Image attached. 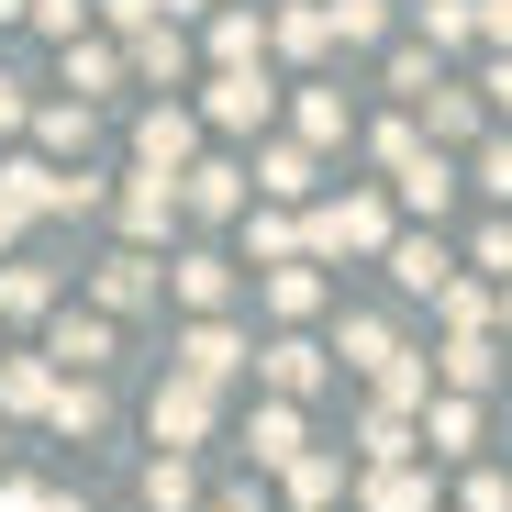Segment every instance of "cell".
<instances>
[{
	"label": "cell",
	"mask_w": 512,
	"mask_h": 512,
	"mask_svg": "<svg viewBox=\"0 0 512 512\" xmlns=\"http://www.w3.org/2000/svg\"><path fill=\"white\" fill-rule=\"evenodd\" d=\"M390 268H401V290H446V245L412 234V245H390Z\"/></svg>",
	"instance_id": "9c48e42d"
},
{
	"label": "cell",
	"mask_w": 512,
	"mask_h": 512,
	"mask_svg": "<svg viewBox=\"0 0 512 512\" xmlns=\"http://www.w3.org/2000/svg\"><path fill=\"white\" fill-rule=\"evenodd\" d=\"M167 212H179V179H156V167H145V179L123 190V223H134V234H156Z\"/></svg>",
	"instance_id": "8992f818"
},
{
	"label": "cell",
	"mask_w": 512,
	"mask_h": 512,
	"mask_svg": "<svg viewBox=\"0 0 512 512\" xmlns=\"http://www.w3.org/2000/svg\"><path fill=\"white\" fill-rule=\"evenodd\" d=\"M0 312H45V268H0Z\"/></svg>",
	"instance_id": "d6986e66"
},
{
	"label": "cell",
	"mask_w": 512,
	"mask_h": 512,
	"mask_svg": "<svg viewBox=\"0 0 512 512\" xmlns=\"http://www.w3.org/2000/svg\"><path fill=\"white\" fill-rule=\"evenodd\" d=\"M268 379H279V390H312V379H323V357L290 334V346H268Z\"/></svg>",
	"instance_id": "7c38bea8"
},
{
	"label": "cell",
	"mask_w": 512,
	"mask_h": 512,
	"mask_svg": "<svg viewBox=\"0 0 512 512\" xmlns=\"http://www.w3.org/2000/svg\"><path fill=\"white\" fill-rule=\"evenodd\" d=\"M256 190H279V201H301V190H312V156H301V145H279L268 167H256Z\"/></svg>",
	"instance_id": "8fae6325"
},
{
	"label": "cell",
	"mask_w": 512,
	"mask_h": 512,
	"mask_svg": "<svg viewBox=\"0 0 512 512\" xmlns=\"http://www.w3.org/2000/svg\"><path fill=\"white\" fill-rule=\"evenodd\" d=\"M134 156L156 167V179H179V156H190V123H179V112H145V134H134Z\"/></svg>",
	"instance_id": "277c9868"
},
{
	"label": "cell",
	"mask_w": 512,
	"mask_h": 512,
	"mask_svg": "<svg viewBox=\"0 0 512 512\" xmlns=\"http://www.w3.org/2000/svg\"><path fill=\"white\" fill-rule=\"evenodd\" d=\"M423 34H435V45H468L479 12H468V0H423Z\"/></svg>",
	"instance_id": "2e32d148"
},
{
	"label": "cell",
	"mask_w": 512,
	"mask_h": 512,
	"mask_svg": "<svg viewBox=\"0 0 512 512\" xmlns=\"http://www.w3.org/2000/svg\"><path fill=\"white\" fill-rule=\"evenodd\" d=\"M34 23H45V34H78V23H90V0H34Z\"/></svg>",
	"instance_id": "4316f807"
},
{
	"label": "cell",
	"mask_w": 512,
	"mask_h": 512,
	"mask_svg": "<svg viewBox=\"0 0 512 512\" xmlns=\"http://www.w3.org/2000/svg\"><path fill=\"white\" fill-rule=\"evenodd\" d=\"M212 123H223V134L268 123V78H256V67H223V78H212Z\"/></svg>",
	"instance_id": "7a4b0ae2"
},
{
	"label": "cell",
	"mask_w": 512,
	"mask_h": 512,
	"mask_svg": "<svg viewBox=\"0 0 512 512\" xmlns=\"http://www.w3.org/2000/svg\"><path fill=\"white\" fill-rule=\"evenodd\" d=\"M212 56H223V67H256V12H223V23H212Z\"/></svg>",
	"instance_id": "4fadbf2b"
},
{
	"label": "cell",
	"mask_w": 512,
	"mask_h": 512,
	"mask_svg": "<svg viewBox=\"0 0 512 512\" xmlns=\"http://www.w3.org/2000/svg\"><path fill=\"white\" fill-rule=\"evenodd\" d=\"M423 112H435V134H479V112H468V90H446V78H435V101H423Z\"/></svg>",
	"instance_id": "44dd1931"
},
{
	"label": "cell",
	"mask_w": 512,
	"mask_h": 512,
	"mask_svg": "<svg viewBox=\"0 0 512 512\" xmlns=\"http://www.w3.org/2000/svg\"><path fill=\"white\" fill-rule=\"evenodd\" d=\"M223 290H234V279H223V256H190V268H179V301H201V312H212Z\"/></svg>",
	"instance_id": "ac0fdd59"
},
{
	"label": "cell",
	"mask_w": 512,
	"mask_h": 512,
	"mask_svg": "<svg viewBox=\"0 0 512 512\" xmlns=\"http://www.w3.org/2000/svg\"><path fill=\"white\" fill-rule=\"evenodd\" d=\"M390 90L401 101H435V56H390Z\"/></svg>",
	"instance_id": "603a6c76"
},
{
	"label": "cell",
	"mask_w": 512,
	"mask_h": 512,
	"mask_svg": "<svg viewBox=\"0 0 512 512\" xmlns=\"http://www.w3.org/2000/svg\"><path fill=\"white\" fill-rule=\"evenodd\" d=\"M0 12H23V0H0Z\"/></svg>",
	"instance_id": "d6a6232c"
},
{
	"label": "cell",
	"mask_w": 512,
	"mask_h": 512,
	"mask_svg": "<svg viewBox=\"0 0 512 512\" xmlns=\"http://www.w3.org/2000/svg\"><path fill=\"white\" fill-rule=\"evenodd\" d=\"M101 301H112V312L145 301V256H112V268H101Z\"/></svg>",
	"instance_id": "ffe728a7"
},
{
	"label": "cell",
	"mask_w": 512,
	"mask_h": 512,
	"mask_svg": "<svg viewBox=\"0 0 512 512\" xmlns=\"http://www.w3.org/2000/svg\"><path fill=\"white\" fill-rule=\"evenodd\" d=\"M490 90H501V101H512V56H501V67H490Z\"/></svg>",
	"instance_id": "1f68e13d"
},
{
	"label": "cell",
	"mask_w": 512,
	"mask_h": 512,
	"mask_svg": "<svg viewBox=\"0 0 512 512\" xmlns=\"http://www.w3.org/2000/svg\"><path fill=\"white\" fill-rule=\"evenodd\" d=\"M323 23H334V34H346V45H368V34L390 23V0H334V12H323Z\"/></svg>",
	"instance_id": "9a60e30c"
},
{
	"label": "cell",
	"mask_w": 512,
	"mask_h": 512,
	"mask_svg": "<svg viewBox=\"0 0 512 512\" xmlns=\"http://www.w3.org/2000/svg\"><path fill=\"white\" fill-rule=\"evenodd\" d=\"M167 12V0H112V23H156Z\"/></svg>",
	"instance_id": "f1b7e54d"
},
{
	"label": "cell",
	"mask_w": 512,
	"mask_h": 512,
	"mask_svg": "<svg viewBox=\"0 0 512 512\" xmlns=\"http://www.w3.org/2000/svg\"><path fill=\"white\" fill-rule=\"evenodd\" d=\"M145 501L179 512V501H190V457H156V468H145Z\"/></svg>",
	"instance_id": "e0dca14e"
},
{
	"label": "cell",
	"mask_w": 512,
	"mask_h": 512,
	"mask_svg": "<svg viewBox=\"0 0 512 512\" xmlns=\"http://www.w3.org/2000/svg\"><path fill=\"white\" fill-rule=\"evenodd\" d=\"M446 190H457L446 156H412V167H401V201H412V212H446Z\"/></svg>",
	"instance_id": "ba28073f"
},
{
	"label": "cell",
	"mask_w": 512,
	"mask_h": 512,
	"mask_svg": "<svg viewBox=\"0 0 512 512\" xmlns=\"http://www.w3.org/2000/svg\"><path fill=\"white\" fill-rule=\"evenodd\" d=\"M12 123H23V90H12V78H0V134H12Z\"/></svg>",
	"instance_id": "f546056e"
},
{
	"label": "cell",
	"mask_w": 512,
	"mask_h": 512,
	"mask_svg": "<svg viewBox=\"0 0 512 512\" xmlns=\"http://www.w3.org/2000/svg\"><path fill=\"white\" fill-rule=\"evenodd\" d=\"M479 34H490V45H512V0H479Z\"/></svg>",
	"instance_id": "83f0119b"
},
{
	"label": "cell",
	"mask_w": 512,
	"mask_h": 512,
	"mask_svg": "<svg viewBox=\"0 0 512 512\" xmlns=\"http://www.w3.org/2000/svg\"><path fill=\"white\" fill-rule=\"evenodd\" d=\"M479 190H490V201H512V145H479Z\"/></svg>",
	"instance_id": "484cf974"
},
{
	"label": "cell",
	"mask_w": 512,
	"mask_h": 512,
	"mask_svg": "<svg viewBox=\"0 0 512 512\" xmlns=\"http://www.w3.org/2000/svg\"><path fill=\"white\" fill-rule=\"evenodd\" d=\"M201 423H212V401H201V379H179V390L156 401V435H167V457H179V446L201 435Z\"/></svg>",
	"instance_id": "3957f363"
},
{
	"label": "cell",
	"mask_w": 512,
	"mask_h": 512,
	"mask_svg": "<svg viewBox=\"0 0 512 512\" xmlns=\"http://www.w3.org/2000/svg\"><path fill=\"white\" fill-rule=\"evenodd\" d=\"M268 301H279V312H312V301H323V279H312V268H279V279H268Z\"/></svg>",
	"instance_id": "7402d4cb"
},
{
	"label": "cell",
	"mask_w": 512,
	"mask_h": 512,
	"mask_svg": "<svg viewBox=\"0 0 512 512\" xmlns=\"http://www.w3.org/2000/svg\"><path fill=\"white\" fill-rule=\"evenodd\" d=\"M56 357H78V368H101V357H112V323H56Z\"/></svg>",
	"instance_id": "5bb4252c"
},
{
	"label": "cell",
	"mask_w": 512,
	"mask_h": 512,
	"mask_svg": "<svg viewBox=\"0 0 512 512\" xmlns=\"http://www.w3.org/2000/svg\"><path fill=\"white\" fill-rule=\"evenodd\" d=\"M12 234H23V212H12V201H0V245H12Z\"/></svg>",
	"instance_id": "4dcf8cb0"
},
{
	"label": "cell",
	"mask_w": 512,
	"mask_h": 512,
	"mask_svg": "<svg viewBox=\"0 0 512 512\" xmlns=\"http://www.w3.org/2000/svg\"><path fill=\"white\" fill-rule=\"evenodd\" d=\"M256 468H301V423H290V401L256 412Z\"/></svg>",
	"instance_id": "5b68a950"
},
{
	"label": "cell",
	"mask_w": 512,
	"mask_h": 512,
	"mask_svg": "<svg viewBox=\"0 0 512 512\" xmlns=\"http://www.w3.org/2000/svg\"><path fill=\"white\" fill-rule=\"evenodd\" d=\"M301 245H346V256H368V245H390V212H379V201H334V212H312Z\"/></svg>",
	"instance_id": "6da1fadb"
},
{
	"label": "cell",
	"mask_w": 512,
	"mask_h": 512,
	"mask_svg": "<svg viewBox=\"0 0 512 512\" xmlns=\"http://www.w3.org/2000/svg\"><path fill=\"white\" fill-rule=\"evenodd\" d=\"M179 357H190V379H234V357H245V346H234V334H223V323H201V334H190V346H179Z\"/></svg>",
	"instance_id": "52a82bcc"
},
{
	"label": "cell",
	"mask_w": 512,
	"mask_h": 512,
	"mask_svg": "<svg viewBox=\"0 0 512 512\" xmlns=\"http://www.w3.org/2000/svg\"><path fill=\"white\" fill-rule=\"evenodd\" d=\"M379 512H423V479H401V468H379V490H368Z\"/></svg>",
	"instance_id": "d4e9b609"
},
{
	"label": "cell",
	"mask_w": 512,
	"mask_h": 512,
	"mask_svg": "<svg viewBox=\"0 0 512 512\" xmlns=\"http://www.w3.org/2000/svg\"><path fill=\"white\" fill-rule=\"evenodd\" d=\"M190 212H234L245 201V179H234V167H190V190H179Z\"/></svg>",
	"instance_id": "30bf717a"
},
{
	"label": "cell",
	"mask_w": 512,
	"mask_h": 512,
	"mask_svg": "<svg viewBox=\"0 0 512 512\" xmlns=\"http://www.w3.org/2000/svg\"><path fill=\"white\" fill-rule=\"evenodd\" d=\"M323 34H334V23H323V12H279V45H290V56H312V45H323Z\"/></svg>",
	"instance_id": "cb8c5ba5"
}]
</instances>
